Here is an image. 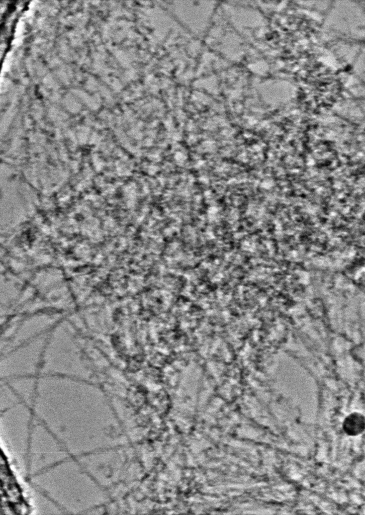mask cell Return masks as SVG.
Listing matches in <instances>:
<instances>
[{
	"mask_svg": "<svg viewBox=\"0 0 365 515\" xmlns=\"http://www.w3.org/2000/svg\"><path fill=\"white\" fill-rule=\"evenodd\" d=\"M344 432L348 436H356L364 430V416L357 412L350 413L344 418L342 423Z\"/></svg>",
	"mask_w": 365,
	"mask_h": 515,
	"instance_id": "6da1fadb",
	"label": "cell"
}]
</instances>
